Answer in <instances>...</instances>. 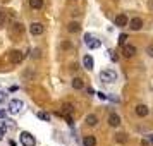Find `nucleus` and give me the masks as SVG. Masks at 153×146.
<instances>
[{
    "label": "nucleus",
    "mask_w": 153,
    "mask_h": 146,
    "mask_svg": "<svg viewBox=\"0 0 153 146\" xmlns=\"http://www.w3.org/2000/svg\"><path fill=\"white\" fill-rule=\"evenodd\" d=\"M86 124L90 125V127L97 125V124H98V117L95 115V113H90V115H86Z\"/></svg>",
    "instance_id": "nucleus-13"
},
{
    "label": "nucleus",
    "mask_w": 153,
    "mask_h": 146,
    "mask_svg": "<svg viewBox=\"0 0 153 146\" xmlns=\"http://www.w3.org/2000/svg\"><path fill=\"white\" fill-rule=\"evenodd\" d=\"M141 146H153V134H150V136L143 138V141H141Z\"/></svg>",
    "instance_id": "nucleus-17"
},
{
    "label": "nucleus",
    "mask_w": 153,
    "mask_h": 146,
    "mask_svg": "<svg viewBox=\"0 0 153 146\" xmlns=\"http://www.w3.org/2000/svg\"><path fill=\"white\" fill-rule=\"evenodd\" d=\"M5 129H7L5 124H4V122H0V141L4 139V136H5Z\"/></svg>",
    "instance_id": "nucleus-21"
},
{
    "label": "nucleus",
    "mask_w": 153,
    "mask_h": 146,
    "mask_svg": "<svg viewBox=\"0 0 153 146\" xmlns=\"http://www.w3.org/2000/svg\"><path fill=\"white\" fill-rule=\"evenodd\" d=\"M115 141H117V143H120V145H124L126 141H127V136H126L124 132H120V134H117V136H115Z\"/></svg>",
    "instance_id": "nucleus-19"
},
{
    "label": "nucleus",
    "mask_w": 153,
    "mask_h": 146,
    "mask_svg": "<svg viewBox=\"0 0 153 146\" xmlns=\"http://www.w3.org/2000/svg\"><path fill=\"white\" fill-rule=\"evenodd\" d=\"M108 55H110V60H112V62H117V60H119V55L115 53V52H108Z\"/></svg>",
    "instance_id": "nucleus-24"
},
{
    "label": "nucleus",
    "mask_w": 153,
    "mask_h": 146,
    "mask_svg": "<svg viewBox=\"0 0 153 146\" xmlns=\"http://www.w3.org/2000/svg\"><path fill=\"white\" fill-rule=\"evenodd\" d=\"M93 57L91 55H84L83 57V65H84V69H88V70H91L93 69Z\"/></svg>",
    "instance_id": "nucleus-11"
},
{
    "label": "nucleus",
    "mask_w": 153,
    "mask_h": 146,
    "mask_svg": "<svg viewBox=\"0 0 153 146\" xmlns=\"http://www.w3.org/2000/svg\"><path fill=\"white\" fill-rule=\"evenodd\" d=\"M126 40H127V35L126 33H122V35L119 36V45L122 47V45H126Z\"/></svg>",
    "instance_id": "nucleus-23"
},
{
    "label": "nucleus",
    "mask_w": 153,
    "mask_h": 146,
    "mask_svg": "<svg viewBox=\"0 0 153 146\" xmlns=\"http://www.w3.org/2000/svg\"><path fill=\"white\" fill-rule=\"evenodd\" d=\"M0 119H5V112L4 110H0Z\"/></svg>",
    "instance_id": "nucleus-31"
},
{
    "label": "nucleus",
    "mask_w": 153,
    "mask_h": 146,
    "mask_svg": "<svg viewBox=\"0 0 153 146\" xmlns=\"http://www.w3.org/2000/svg\"><path fill=\"white\" fill-rule=\"evenodd\" d=\"M5 21H7V14L0 10V26H4V24H5Z\"/></svg>",
    "instance_id": "nucleus-22"
},
{
    "label": "nucleus",
    "mask_w": 153,
    "mask_h": 146,
    "mask_svg": "<svg viewBox=\"0 0 153 146\" xmlns=\"http://www.w3.org/2000/svg\"><path fill=\"white\" fill-rule=\"evenodd\" d=\"M83 145L84 146H97V138L95 136H86L83 139Z\"/></svg>",
    "instance_id": "nucleus-15"
},
{
    "label": "nucleus",
    "mask_w": 153,
    "mask_h": 146,
    "mask_svg": "<svg viewBox=\"0 0 153 146\" xmlns=\"http://www.w3.org/2000/svg\"><path fill=\"white\" fill-rule=\"evenodd\" d=\"M97 95H98V98H100V100H108V96H107L105 93H102V91H100V93H97Z\"/></svg>",
    "instance_id": "nucleus-25"
},
{
    "label": "nucleus",
    "mask_w": 153,
    "mask_h": 146,
    "mask_svg": "<svg viewBox=\"0 0 153 146\" xmlns=\"http://www.w3.org/2000/svg\"><path fill=\"white\" fill-rule=\"evenodd\" d=\"M36 115H38V119H42V120H45V122H48L50 120V115L48 113H45V112H38Z\"/></svg>",
    "instance_id": "nucleus-20"
},
{
    "label": "nucleus",
    "mask_w": 153,
    "mask_h": 146,
    "mask_svg": "<svg viewBox=\"0 0 153 146\" xmlns=\"http://www.w3.org/2000/svg\"><path fill=\"white\" fill-rule=\"evenodd\" d=\"M22 108V102L21 100H17V98H14V100H10L9 102V113H12V115H16V113H19Z\"/></svg>",
    "instance_id": "nucleus-3"
},
{
    "label": "nucleus",
    "mask_w": 153,
    "mask_h": 146,
    "mask_svg": "<svg viewBox=\"0 0 153 146\" xmlns=\"http://www.w3.org/2000/svg\"><path fill=\"white\" fill-rule=\"evenodd\" d=\"M122 47H124V57L131 59V57L136 55V47L134 45H122Z\"/></svg>",
    "instance_id": "nucleus-8"
},
{
    "label": "nucleus",
    "mask_w": 153,
    "mask_h": 146,
    "mask_svg": "<svg viewBox=\"0 0 153 146\" xmlns=\"http://www.w3.org/2000/svg\"><path fill=\"white\" fill-rule=\"evenodd\" d=\"M108 124H110L112 127H119V125H120V117H119L117 113H110V115H108Z\"/></svg>",
    "instance_id": "nucleus-9"
},
{
    "label": "nucleus",
    "mask_w": 153,
    "mask_h": 146,
    "mask_svg": "<svg viewBox=\"0 0 153 146\" xmlns=\"http://www.w3.org/2000/svg\"><path fill=\"white\" fill-rule=\"evenodd\" d=\"M146 53H148L150 57H153V45H150V47L146 48Z\"/></svg>",
    "instance_id": "nucleus-26"
},
{
    "label": "nucleus",
    "mask_w": 153,
    "mask_h": 146,
    "mask_svg": "<svg viewBox=\"0 0 153 146\" xmlns=\"http://www.w3.org/2000/svg\"><path fill=\"white\" fill-rule=\"evenodd\" d=\"M21 145L22 146H36V139L33 138V134L29 132H21Z\"/></svg>",
    "instance_id": "nucleus-4"
},
{
    "label": "nucleus",
    "mask_w": 153,
    "mask_h": 146,
    "mask_svg": "<svg viewBox=\"0 0 153 146\" xmlns=\"http://www.w3.org/2000/svg\"><path fill=\"white\" fill-rule=\"evenodd\" d=\"M136 115L138 117H146L148 115V107L146 105H138L136 107Z\"/></svg>",
    "instance_id": "nucleus-12"
},
{
    "label": "nucleus",
    "mask_w": 153,
    "mask_h": 146,
    "mask_svg": "<svg viewBox=\"0 0 153 146\" xmlns=\"http://www.w3.org/2000/svg\"><path fill=\"white\" fill-rule=\"evenodd\" d=\"M17 90H19V86H16V84H14V86H10V88H9V93H14V91H17Z\"/></svg>",
    "instance_id": "nucleus-27"
},
{
    "label": "nucleus",
    "mask_w": 153,
    "mask_h": 146,
    "mask_svg": "<svg viewBox=\"0 0 153 146\" xmlns=\"http://www.w3.org/2000/svg\"><path fill=\"white\" fill-rule=\"evenodd\" d=\"M64 112H72V105H64Z\"/></svg>",
    "instance_id": "nucleus-28"
},
{
    "label": "nucleus",
    "mask_w": 153,
    "mask_h": 146,
    "mask_svg": "<svg viewBox=\"0 0 153 146\" xmlns=\"http://www.w3.org/2000/svg\"><path fill=\"white\" fill-rule=\"evenodd\" d=\"M29 7L31 9H42L43 7V0H29Z\"/></svg>",
    "instance_id": "nucleus-16"
},
{
    "label": "nucleus",
    "mask_w": 153,
    "mask_h": 146,
    "mask_svg": "<svg viewBox=\"0 0 153 146\" xmlns=\"http://www.w3.org/2000/svg\"><path fill=\"white\" fill-rule=\"evenodd\" d=\"M43 31H45V26H43L42 22H33V24L29 26V33H31L33 36L43 35Z\"/></svg>",
    "instance_id": "nucleus-5"
},
{
    "label": "nucleus",
    "mask_w": 153,
    "mask_h": 146,
    "mask_svg": "<svg viewBox=\"0 0 153 146\" xmlns=\"http://www.w3.org/2000/svg\"><path fill=\"white\" fill-rule=\"evenodd\" d=\"M100 81L102 83H115L117 81V72L114 69H105L100 72Z\"/></svg>",
    "instance_id": "nucleus-1"
},
{
    "label": "nucleus",
    "mask_w": 153,
    "mask_h": 146,
    "mask_svg": "<svg viewBox=\"0 0 153 146\" xmlns=\"http://www.w3.org/2000/svg\"><path fill=\"white\" fill-rule=\"evenodd\" d=\"M72 88H74V90H83L84 88L83 79H81V77H74V79H72Z\"/></svg>",
    "instance_id": "nucleus-14"
},
{
    "label": "nucleus",
    "mask_w": 153,
    "mask_h": 146,
    "mask_svg": "<svg viewBox=\"0 0 153 146\" xmlns=\"http://www.w3.org/2000/svg\"><path fill=\"white\" fill-rule=\"evenodd\" d=\"M67 29H69L71 33H77V31H79V29H81V26H79V24H77V22H71L69 26H67Z\"/></svg>",
    "instance_id": "nucleus-18"
},
{
    "label": "nucleus",
    "mask_w": 153,
    "mask_h": 146,
    "mask_svg": "<svg viewBox=\"0 0 153 146\" xmlns=\"http://www.w3.org/2000/svg\"><path fill=\"white\" fill-rule=\"evenodd\" d=\"M115 26L117 28H124V26H127V22H129V19H127V16L126 14H119V16H115Z\"/></svg>",
    "instance_id": "nucleus-7"
},
{
    "label": "nucleus",
    "mask_w": 153,
    "mask_h": 146,
    "mask_svg": "<svg viewBox=\"0 0 153 146\" xmlns=\"http://www.w3.org/2000/svg\"><path fill=\"white\" fill-rule=\"evenodd\" d=\"M84 43H86V47L90 50H97V48H100L102 47V42L100 40H97L93 35H90V33H86L84 35Z\"/></svg>",
    "instance_id": "nucleus-2"
},
{
    "label": "nucleus",
    "mask_w": 153,
    "mask_h": 146,
    "mask_svg": "<svg viewBox=\"0 0 153 146\" xmlns=\"http://www.w3.org/2000/svg\"><path fill=\"white\" fill-rule=\"evenodd\" d=\"M10 62H14V64H19L22 60V53L19 52V50H14V52H10Z\"/></svg>",
    "instance_id": "nucleus-10"
},
{
    "label": "nucleus",
    "mask_w": 153,
    "mask_h": 146,
    "mask_svg": "<svg viewBox=\"0 0 153 146\" xmlns=\"http://www.w3.org/2000/svg\"><path fill=\"white\" fill-rule=\"evenodd\" d=\"M127 24H129V28H131L132 31H139V29L143 28V19H141V17H132Z\"/></svg>",
    "instance_id": "nucleus-6"
},
{
    "label": "nucleus",
    "mask_w": 153,
    "mask_h": 146,
    "mask_svg": "<svg viewBox=\"0 0 153 146\" xmlns=\"http://www.w3.org/2000/svg\"><path fill=\"white\" fill-rule=\"evenodd\" d=\"M9 145H10V146H17V143H16L14 139H10V141H9Z\"/></svg>",
    "instance_id": "nucleus-30"
},
{
    "label": "nucleus",
    "mask_w": 153,
    "mask_h": 146,
    "mask_svg": "<svg viewBox=\"0 0 153 146\" xmlns=\"http://www.w3.org/2000/svg\"><path fill=\"white\" fill-rule=\"evenodd\" d=\"M4 100H5V93H4V91H0V102H4Z\"/></svg>",
    "instance_id": "nucleus-29"
}]
</instances>
